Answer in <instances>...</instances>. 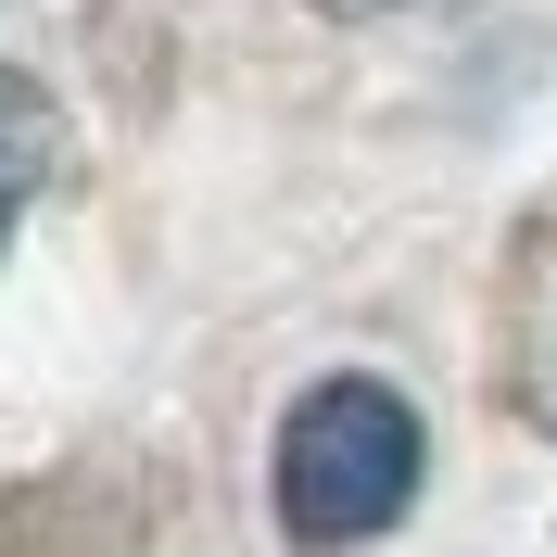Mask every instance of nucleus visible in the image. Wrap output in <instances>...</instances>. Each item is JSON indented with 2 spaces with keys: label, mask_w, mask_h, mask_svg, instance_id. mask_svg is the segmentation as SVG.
<instances>
[{
  "label": "nucleus",
  "mask_w": 557,
  "mask_h": 557,
  "mask_svg": "<svg viewBox=\"0 0 557 557\" xmlns=\"http://www.w3.org/2000/svg\"><path fill=\"white\" fill-rule=\"evenodd\" d=\"M418 406L393 381H317L278 418V532L292 545H368L418 507Z\"/></svg>",
  "instance_id": "1"
},
{
  "label": "nucleus",
  "mask_w": 557,
  "mask_h": 557,
  "mask_svg": "<svg viewBox=\"0 0 557 557\" xmlns=\"http://www.w3.org/2000/svg\"><path fill=\"white\" fill-rule=\"evenodd\" d=\"M26 177H38V114H13V127H0V228L26 203Z\"/></svg>",
  "instance_id": "2"
},
{
  "label": "nucleus",
  "mask_w": 557,
  "mask_h": 557,
  "mask_svg": "<svg viewBox=\"0 0 557 557\" xmlns=\"http://www.w3.org/2000/svg\"><path fill=\"white\" fill-rule=\"evenodd\" d=\"M317 13H393V0H317Z\"/></svg>",
  "instance_id": "3"
}]
</instances>
